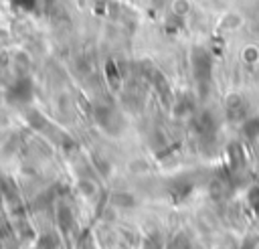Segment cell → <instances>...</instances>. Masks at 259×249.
<instances>
[{
	"instance_id": "1",
	"label": "cell",
	"mask_w": 259,
	"mask_h": 249,
	"mask_svg": "<svg viewBox=\"0 0 259 249\" xmlns=\"http://www.w3.org/2000/svg\"><path fill=\"white\" fill-rule=\"evenodd\" d=\"M30 97H32V83L26 77L16 79L6 91V99L10 103H26L30 101Z\"/></svg>"
},
{
	"instance_id": "2",
	"label": "cell",
	"mask_w": 259,
	"mask_h": 249,
	"mask_svg": "<svg viewBox=\"0 0 259 249\" xmlns=\"http://www.w3.org/2000/svg\"><path fill=\"white\" fill-rule=\"evenodd\" d=\"M95 119H97V123H99L103 130H107L109 134H113V132H117V130L121 128L119 115H117L111 107H107V105H97V107H95Z\"/></svg>"
},
{
	"instance_id": "3",
	"label": "cell",
	"mask_w": 259,
	"mask_h": 249,
	"mask_svg": "<svg viewBox=\"0 0 259 249\" xmlns=\"http://www.w3.org/2000/svg\"><path fill=\"white\" fill-rule=\"evenodd\" d=\"M59 225H61L63 231H69V229H71V225H73V217H71L69 209H61V211H59Z\"/></svg>"
},
{
	"instance_id": "4",
	"label": "cell",
	"mask_w": 259,
	"mask_h": 249,
	"mask_svg": "<svg viewBox=\"0 0 259 249\" xmlns=\"http://www.w3.org/2000/svg\"><path fill=\"white\" fill-rule=\"evenodd\" d=\"M55 247H57V237H55L53 233L40 237V241H38V249H55Z\"/></svg>"
},
{
	"instance_id": "5",
	"label": "cell",
	"mask_w": 259,
	"mask_h": 249,
	"mask_svg": "<svg viewBox=\"0 0 259 249\" xmlns=\"http://www.w3.org/2000/svg\"><path fill=\"white\" fill-rule=\"evenodd\" d=\"M107 77H109V81H111V85H119V75H117V69H115V65L109 61L107 63Z\"/></svg>"
}]
</instances>
